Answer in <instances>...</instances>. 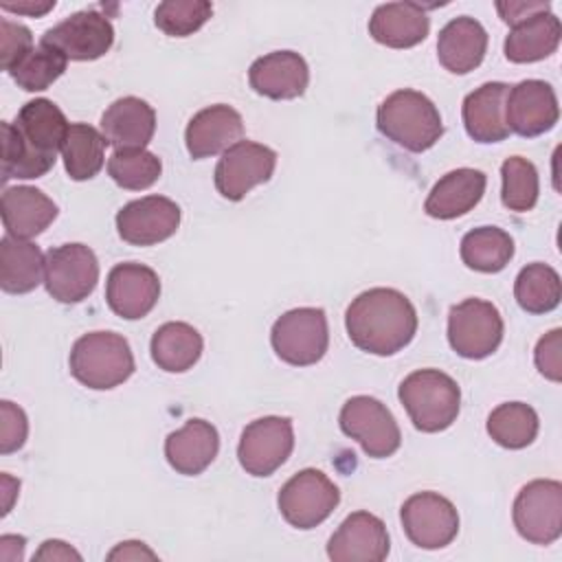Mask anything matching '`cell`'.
Returning <instances> with one entry per match:
<instances>
[{
    "instance_id": "6da1fadb",
    "label": "cell",
    "mask_w": 562,
    "mask_h": 562,
    "mask_svg": "<svg viewBox=\"0 0 562 562\" xmlns=\"http://www.w3.org/2000/svg\"><path fill=\"white\" fill-rule=\"evenodd\" d=\"M70 123L50 99L26 101L15 121H2V180H33L48 173Z\"/></svg>"
},
{
    "instance_id": "7a4b0ae2",
    "label": "cell",
    "mask_w": 562,
    "mask_h": 562,
    "mask_svg": "<svg viewBox=\"0 0 562 562\" xmlns=\"http://www.w3.org/2000/svg\"><path fill=\"white\" fill-rule=\"evenodd\" d=\"M349 340L367 353L393 356L417 334V312L406 294L393 288L360 292L345 312Z\"/></svg>"
},
{
    "instance_id": "3957f363",
    "label": "cell",
    "mask_w": 562,
    "mask_h": 562,
    "mask_svg": "<svg viewBox=\"0 0 562 562\" xmlns=\"http://www.w3.org/2000/svg\"><path fill=\"white\" fill-rule=\"evenodd\" d=\"M375 125L382 136L413 154L430 149L443 134L437 105L426 94L411 88L391 92L378 105Z\"/></svg>"
},
{
    "instance_id": "277c9868",
    "label": "cell",
    "mask_w": 562,
    "mask_h": 562,
    "mask_svg": "<svg viewBox=\"0 0 562 562\" xmlns=\"http://www.w3.org/2000/svg\"><path fill=\"white\" fill-rule=\"evenodd\" d=\"M397 397L413 426L422 432H441L450 428L461 408L459 384L439 369H419L408 373Z\"/></svg>"
},
{
    "instance_id": "5b68a950",
    "label": "cell",
    "mask_w": 562,
    "mask_h": 562,
    "mask_svg": "<svg viewBox=\"0 0 562 562\" xmlns=\"http://www.w3.org/2000/svg\"><path fill=\"white\" fill-rule=\"evenodd\" d=\"M68 364L79 384L108 391L134 373V353L121 334L90 331L75 340Z\"/></svg>"
},
{
    "instance_id": "8992f818",
    "label": "cell",
    "mask_w": 562,
    "mask_h": 562,
    "mask_svg": "<svg viewBox=\"0 0 562 562\" xmlns=\"http://www.w3.org/2000/svg\"><path fill=\"white\" fill-rule=\"evenodd\" d=\"M274 353L292 367L316 364L329 347L327 316L321 307H294L281 314L270 331Z\"/></svg>"
},
{
    "instance_id": "52a82bcc",
    "label": "cell",
    "mask_w": 562,
    "mask_h": 562,
    "mask_svg": "<svg viewBox=\"0 0 562 562\" xmlns=\"http://www.w3.org/2000/svg\"><path fill=\"white\" fill-rule=\"evenodd\" d=\"M503 316L490 301L465 299L450 307L448 342L461 358L483 360L492 356L503 340Z\"/></svg>"
},
{
    "instance_id": "ba28073f",
    "label": "cell",
    "mask_w": 562,
    "mask_h": 562,
    "mask_svg": "<svg viewBox=\"0 0 562 562\" xmlns=\"http://www.w3.org/2000/svg\"><path fill=\"white\" fill-rule=\"evenodd\" d=\"M340 503V492L329 476L316 468L296 472L277 496V505L288 525L314 529L325 522Z\"/></svg>"
},
{
    "instance_id": "9c48e42d",
    "label": "cell",
    "mask_w": 562,
    "mask_h": 562,
    "mask_svg": "<svg viewBox=\"0 0 562 562\" xmlns=\"http://www.w3.org/2000/svg\"><path fill=\"white\" fill-rule=\"evenodd\" d=\"M338 426L373 459L395 454L402 443V432L393 413L371 395L349 397L340 408Z\"/></svg>"
},
{
    "instance_id": "30bf717a",
    "label": "cell",
    "mask_w": 562,
    "mask_h": 562,
    "mask_svg": "<svg viewBox=\"0 0 562 562\" xmlns=\"http://www.w3.org/2000/svg\"><path fill=\"white\" fill-rule=\"evenodd\" d=\"M514 527L531 544H551L562 536V483L553 479L529 481L512 507Z\"/></svg>"
},
{
    "instance_id": "8fae6325",
    "label": "cell",
    "mask_w": 562,
    "mask_h": 562,
    "mask_svg": "<svg viewBox=\"0 0 562 562\" xmlns=\"http://www.w3.org/2000/svg\"><path fill=\"white\" fill-rule=\"evenodd\" d=\"M99 281V261L86 244H61L46 252L44 285L59 303H81Z\"/></svg>"
},
{
    "instance_id": "7c38bea8",
    "label": "cell",
    "mask_w": 562,
    "mask_h": 562,
    "mask_svg": "<svg viewBox=\"0 0 562 562\" xmlns=\"http://www.w3.org/2000/svg\"><path fill=\"white\" fill-rule=\"evenodd\" d=\"M294 448V428L288 417L268 415L250 422L239 437V465L252 476H270L279 470Z\"/></svg>"
},
{
    "instance_id": "4fadbf2b",
    "label": "cell",
    "mask_w": 562,
    "mask_h": 562,
    "mask_svg": "<svg viewBox=\"0 0 562 562\" xmlns=\"http://www.w3.org/2000/svg\"><path fill=\"white\" fill-rule=\"evenodd\" d=\"M400 520L406 538L419 549H443L459 533L457 507L437 492H417L402 503Z\"/></svg>"
},
{
    "instance_id": "5bb4252c",
    "label": "cell",
    "mask_w": 562,
    "mask_h": 562,
    "mask_svg": "<svg viewBox=\"0 0 562 562\" xmlns=\"http://www.w3.org/2000/svg\"><path fill=\"white\" fill-rule=\"evenodd\" d=\"M277 167L274 149L252 143L237 140L231 145L215 167V189L222 198L231 202H239L255 189L272 178Z\"/></svg>"
},
{
    "instance_id": "9a60e30c",
    "label": "cell",
    "mask_w": 562,
    "mask_h": 562,
    "mask_svg": "<svg viewBox=\"0 0 562 562\" xmlns=\"http://www.w3.org/2000/svg\"><path fill=\"white\" fill-rule=\"evenodd\" d=\"M40 42L59 50L66 59L92 61L112 48L114 29L108 15L86 9L50 26Z\"/></svg>"
},
{
    "instance_id": "2e32d148",
    "label": "cell",
    "mask_w": 562,
    "mask_h": 562,
    "mask_svg": "<svg viewBox=\"0 0 562 562\" xmlns=\"http://www.w3.org/2000/svg\"><path fill=\"white\" fill-rule=\"evenodd\" d=\"M560 119L558 97L551 83L542 79H525L509 86L505 101V123L509 132L533 138L555 127Z\"/></svg>"
},
{
    "instance_id": "e0dca14e",
    "label": "cell",
    "mask_w": 562,
    "mask_h": 562,
    "mask_svg": "<svg viewBox=\"0 0 562 562\" xmlns=\"http://www.w3.org/2000/svg\"><path fill=\"white\" fill-rule=\"evenodd\" d=\"M180 206L165 195H145L116 213L119 237L132 246H154L169 239L180 226Z\"/></svg>"
},
{
    "instance_id": "ac0fdd59",
    "label": "cell",
    "mask_w": 562,
    "mask_h": 562,
    "mask_svg": "<svg viewBox=\"0 0 562 562\" xmlns=\"http://www.w3.org/2000/svg\"><path fill=\"white\" fill-rule=\"evenodd\" d=\"M160 296L158 274L143 263L125 261L116 263L105 281V301L108 307L125 318L138 321L147 316Z\"/></svg>"
},
{
    "instance_id": "d6986e66",
    "label": "cell",
    "mask_w": 562,
    "mask_h": 562,
    "mask_svg": "<svg viewBox=\"0 0 562 562\" xmlns=\"http://www.w3.org/2000/svg\"><path fill=\"white\" fill-rule=\"evenodd\" d=\"M389 549L386 525L369 512L349 514L327 542L334 562H382Z\"/></svg>"
},
{
    "instance_id": "ffe728a7",
    "label": "cell",
    "mask_w": 562,
    "mask_h": 562,
    "mask_svg": "<svg viewBox=\"0 0 562 562\" xmlns=\"http://www.w3.org/2000/svg\"><path fill=\"white\" fill-rule=\"evenodd\" d=\"M241 114L226 103H215L191 116L184 130V145L193 160H202L224 154L231 145L241 140Z\"/></svg>"
},
{
    "instance_id": "44dd1931",
    "label": "cell",
    "mask_w": 562,
    "mask_h": 562,
    "mask_svg": "<svg viewBox=\"0 0 562 562\" xmlns=\"http://www.w3.org/2000/svg\"><path fill=\"white\" fill-rule=\"evenodd\" d=\"M248 83L261 97L288 101L305 92L310 83V68L299 53L274 50L250 64Z\"/></svg>"
},
{
    "instance_id": "7402d4cb",
    "label": "cell",
    "mask_w": 562,
    "mask_h": 562,
    "mask_svg": "<svg viewBox=\"0 0 562 562\" xmlns=\"http://www.w3.org/2000/svg\"><path fill=\"white\" fill-rule=\"evenodd\" d=\"M99 125L114 149H145L156 132V112L138 97H121L108 105Z\"/></svg>"
},
{
    "instance_id": "603a6c76",
    "label": "cell",
    "mask_w": 562,
    "mask_h": 562,
    "mask_svg": "<svg viewBox=\"0 0 562 562\" xmlns=\"http://www.w3.org/2000/svg\"><path fill=\"white\" fill-rule=\"evenodd\" d=\"M220 452V435L213 424L204 419H187L182 428L173 430L165 439L167 463L184 476L204 472Z\"/></svg>"
},
{
    "instance_id": "cb8c5ba5",
    "label": "cell",
    "mask_w": 562,
    "mask_h": 562,
    "mask_svg": "<svg viewBox=\"0 0 562 562\" xmlns=\"http://www.w3.org/2000/svg\"><path fill=\"white\" fill-rule=\"evenodd\" d=\"M430 18L417 2H386L369 18V35L389 48H411L426 40Z\"/></svg>"
},
{
    "instance_id": "d4e9b609",
    "label": "cell",
    "mask_w": 562,
    "mask_h": 562,
    "mask_svg": "<svg viewBox=\"0 0 562 562\" xmlns=\"http://www.w3.org/2000/svg\"><path fill=\"white\" fill-rule=\"evenodd\" d=\"M487 31L470 15L450 20L437 37L439 64L452 75H468L481 66L487 53Z\"/></svg>"
},
{
    "instance_id": "484cf974",
    "label": "cell",
    "mask_w": 562,
    "mask_h": 562,
    "mask_svg": "<svg viewBox=\"0 0 562 562\" xmlns=\"http://www.w3.org/2000/svg\"><path fill=\"white\" fill-rule=\"evenodd\" d=\"M509 86L503 81H487L463 99V125L476 143H501L509 136L505 123V101Z\"/></svg>"
},
{
    "instance_id": "4316f807",
    "label": "cell",
    "mask_w": 562,
    "mask_h": 562,
    "mask_svg": "<svg viewBox=\"0 0 562 562\" xmlns=\"http://www.w3.org/2000/svg\"><path fill=\"white\" fill-rule=\"evenodd\" d=\"M485 184H487V178L481 169L461 167V169L448 171L430 189L424 202V211L435 220L461 217L481 202L485 193Z\"/></svg>"
},
{
    "instance_id": "83f0119b",
    "label": "cell",
    "mask_w": 562,
    "mask_h": 562,
    "mask_svg": "<svg viewBox=\"0 0 562 562\" xmlns=\"http://www.w3.org/2000/svg\"><path fill=\"white\" fill-rule=\"evenodd\" d=\"M57 213V204L35 187H7L2 193V224L11 237H37L53 224Z\"/></svg>"
},
{
    "instance_id": "f1b7e54d",
    "label": "cell",
    "mask_w": 562,
    "mask_h": 562,
    "mask_svg": "<svg viewBox=\"0 0 562 562\" xmlns=\"http://www.w3.org/2000/svg\"><path fill=\"white\" fill-rule=\"evenodd\" d=\"M560 20L551 11H542L512 26L503 50L512 64H533L553 55L560 46Z\"/></svg>"
},
{
    "instance_id": "f546056e",
    "label": "cell",
    "mask_w": 562,
    "mask_h": 562,
    "mask_svg": "<svg viewBox=\"0 0 562 562\" xmlns=\"http://www.w3.org/2000/svg\"><path fill=\"white\" fill-rule=\"evenodd\" d=\"M46 255L29 241L4 235L0 239V288L9 294H26L44 281Z\"/></svg>"
},
{
    "instance_id": "4dcf8cb0",
    "label": "cell",
    "mask_w": 562,
    "mask_h": 562,
    "mask_svg": "<svg viewBox=\"0 0 562 562\" xmlns=\"http://www.w3.org/2000/svg\"><path fill=\"white\" fill-rule=\"evenodd\" d=\"M202 336L200 331L182 321H171L160 325L149 342L151 360L158 369L167 373L189 371L202 356Z\"/></svg>"
},
{
    "instance_id": "1f68e13d",
    "label": "cell",
    "mask_w": 562,
    "mask_h": 562,
    "mask_svg": "<svg viewBox=\"0 0 562 562\" xmlns=\"http://www.w3.org/2000/svg\"><path fill=\"white\" fill-rule=\"evenodd\" d=\"M459 252L470 270L494 274L512 261L514 239L498 226H479L463 235Z\"/></svg>"
},
{
    "instance_id": "d6a6232c",
    "label": "cell",
    "mask_w": 562,
    "mask_h": 562,
    "mask_svg": "<svg viewBox=\"0 0 562 562\" xmlns=\"http://www.w3.org/2000/svg\"><path fill=\"white\" fill-rule=\"evenodd\" d=\"M105 145L108 140L99 130L88 123H70L61 158L70 180H90L94 178L105 162Z\"/></svg>"
},
{
    "instance_id": "836d02e7",
    "label": "cell",
    "mask_w": 562,
    "mask_h": 562,
    "mask_svg": "<svg viewBox=\"0 0 562 562\" xmlns=\"http://www.w3.org/2000/svg\"><path fill=\"white\" fill-rule=\"evenodd\" d=\"M487 435L507 450H522L527 448L540 428L538 413L525 402H505L498 404L487 415Z\"/></svg>"
},
{
    "instance_id": "e575fe53",
    "label": "cell",
    "mask_w": 562,
    "mask_h": 562,
    "mask_svg": "<svg viewBox=\"0 0 562 562\" xmlns=\"http://www.w3.org/2000/svg\"><path fill=\"white\" fill-rule=\"evenodd\" d=\"M560 274L540 261L527 263L514 281V299L529 314H547L560 305Z\"/></svg>"
},
{
    "instance_id": "d590c367",
    "label": "cell",
    "mask_w": 562,
    "mask_h": 562,
    "mask_svg": "<svg viewBox=\"0 0 562 562\" xmlns=\"http://www.w3.org/2000/svg\"><path fill=\"white\" fill-rule=\"evenodd\" d=\"M501 202L514 213H527L536 206L540 193L538 171L531 160L522 156H509L501 165Z\"/></svg>"
},
{
    "instance_id": "8d00e7d4",
    "label": "cell",
    "mask_w": 562,
    "mask_h": 562,
    "mask_svg": "<svg viewBox=\"0 0 562 562\" xmlns=\"http://www.w3.org/2000/svg\"><path fill=\"white\" fill-rule=\"evenodd\" d=\"M110 178L130 191L149 189L162 173V162L147 149H114L108 160Z\"/></svg>"
},
{
    "instance_id": "74e56055",
    "label": "cell",
    "mask_w": 562,
    "mask_h": 562,
    "mask_svg": "<svg viewBox=\"0 0 562 562\" xmlns=\"http://www.w3.org/2000/svg\"><path fill=\"white\" fill-rule=\"evenodd\" d=\"M66 64L68 59L59 50L40 42V46L24 55L22 61L9 70V75L22 90L42 92L64 75Z\"/></svg>"
},
{
    "instance_id": "f35d334b",
    "label": "cell",
    "mask_w": 562,
    "mask_h": 562,
    "mask_svg": "<svg viewBox=\"0 0 562 562\" xmlns=\"http://www.w3.org/2000/svg\"><path fill=\"white\" fill-rule=\"evenodd\" d=\"M213 15L206 0H165L154 11V24L169 37H187L200 31Z\"/></svg>"
},
{
    "instance_id": "ab89813d",
    "label": "cell",
    "mask_w": 562,
    "mask_h": 562,
    "mask_svg": "<svg viewBox=\"0 0 562 562\" xmlns=\"http://www.w3.org/2000/svg\"><path fill=\"white\" fill-rule=\"evenodd\" d=\"M0 64L2 70H11L15 64L22 61L24 55H29L33 46V35L24 24L11 22L7 18L0 20Z\"/></svg>"
},
{
    "instance_id": "60d3db41",
    "label": "cell",
    "mask_w": 562,
    "mask_h": 562,
    "mask_svg": "<svg viewBox=\"0 0 562 562\" xmlns=\"http://www.w3.org/2000/svg\"><path fill=\"white\" fill-rule=\"evenodd\" d=\"M0 452L9 454L24 446L29 435V422L20 406L9 400L0 402Z\"/></svg>"
},
{
    "instance_id": "b9f144b4",
    "label": "cell",
    "mask_w": 562,
    "mask_h": 562,
    "mask_svg": "<svg viewBox=\"0 0 562 562\" xmlns=\"http://www.w3.org/2000/svg\"><path fill=\"white\" fill-rule=\"evenodd\" d=\"M562 349V329H551L549 334H544L533 351V360L538 371L551 380V382H560L562 380V360H560V351Z\"/></svg>"
},
{
    "instance_id": "7bdbcfd3",
    "label": "cell",
    "mask_w": 562,
    "mask_h": 562,
    "mask_svg": "<svg viewBox=\"0 0 562 562\" xmlns=\"http://www.w3.org/2000/svg\"><path fill=\"white\" fill-rule=\"evenodd\" d=\"M551 4L549 2H527V0H509V2H496V11L501 13L503 22L509 26H516L520 22H525L527 18L549 11Z\"/></svg>"
},
{
    "instance_id": "ee69618b",
    "label": "cell",
    "mask_w": 562,
    "mask_h": 562,
    "mask_svg": "<svg viewBox=\"0 0 562 562\" xmlns=\"http://www.w3.org/2000/svg\"><path fill=\"white\" fill-rule=\"evenodd\" d=\"M143 558L156 560V553L151 549H147L145 542H138V540L121 542L116 549H112L108 553V560H143Z\"/></svg>"
},
{
    "instance_id": "f6af8a7d",
    "label": "cell",
    "mask_w": 562,
    "mask_h": 562,
    "mask_svg": "<svg viewBox=\"0 0 562 562\" xmlns=\"http://www.w3.org/2000/svg\"><path fill=\"white\" fill-rule=\"evenodd\" d=\"M81 560V555L61 540H46L42 542L40 551L35 553V560Z\"/></svg>"
},
{
    "instance_id": "bcb514c9",
    "label": "cell",
    "mask_w": 562,
    "mask_h": 562,
    "mask_svg": "<svg viewBox=\"0 0 562 562\" xmlns=\"http://www.w3.org/2000/svg\"><path fill=\"white\" fill-rule=\"evenodd\" d=\"M2 11H11L18 15H31V18H40L44 13H48L50 9H55V0H24V2H2L0 4Z\"/></svg>"
}]
</instances>
